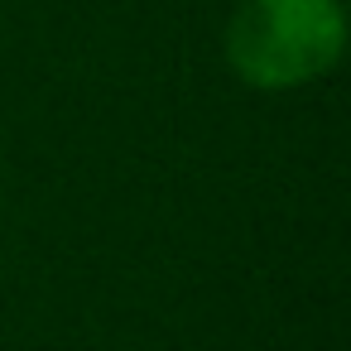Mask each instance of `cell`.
<instances>
[{
    "label": "cell",
    "mask_w": 351,
    "mask_h": 351,
    "mask_svg": "<svg viewBox=\"0 0 351 351\" xmlns=\"http://www.w3.org/2000/svg\"><path fill=\"white\" fill-rule=\"evenodd\" d=\"M341 53L337 0H245L226 29V58L250 87H298Z\"/></svg>",
    "instance_id": "obj_1"
}]
</instances>
